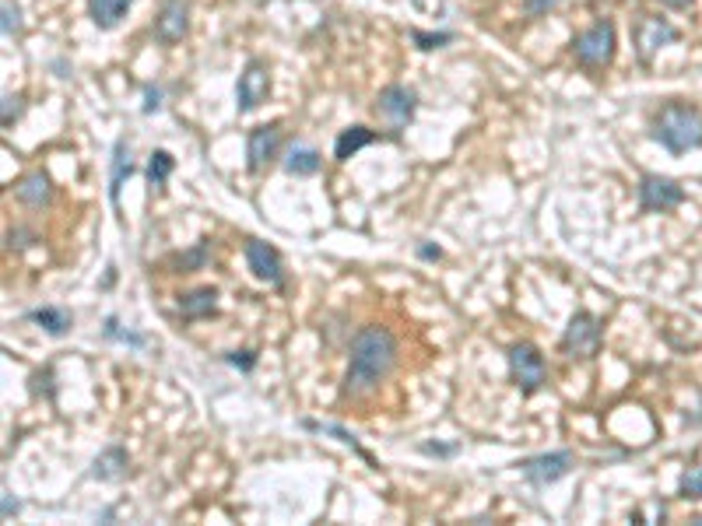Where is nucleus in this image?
I'll return each mask as SVG.
<instances>
[{
	"mask_svg": "<svg viewBox=\"0 0 702 526\" xmlns=\"http://www.w3.org/2000/svg\"><path fill=\"white\" fill-rule=\"evenodd\" d=\"M397 365V337L387 327H362L351 337V355H348V372H344V393L348 397H362L373 393L383 379L394 372Z\"/></svg>",
	"mask_w": 702,
	"mask_h": 526,
	"instance_id": "1",
	"label": "nucleus"
},
{
	"mask_svg": "<svg viewBox=\"0 0 702 526\" xmlns=\"http://www.w3.org/2000/svg\"><path fill=\"white\" fill-rule=\"evenodd\" d=\"M653 137L664 144L671 155L702 148V109L692 102H667L653 116Z\"/></svg>",
	"mask_w": 702,
	"mask_h": 526,
	"instance_id": "2",
	"label": "nucleus"
},
{
	"mask_svg": "<svg viewBox=\"0 0 702 526\" xmlns=\"http://www.w3.org/2000/svg\"><path fill=\"white\" fill-rule=\"evenodd\" d=\"M506 362H509V379H513L523 397H534V393H541L548 386V362L538 351V344L516 341L509 348Z\"/></svg>",
	"mask_w": 702,
	"mask_h": 526,
	"instance_id": "3",
	"label": "nucleus"
},
{
	"mask_svg": "<svg viewBox=\"0 0 702 526\" xmlns=\"http://www.w3.org/2000/svg\"><path fill=\"white\" fill-rule=\"evenodd\" d=\"M615 46H618L615 25L597 22L573 39V57H576V64H583L587 71H604V67L615 60Z\"/></svg>",
	"mask_w": 702,
	"mask_h": 526,
	"instance_id": "4",
	"label": "nucleus"
},
{
	"mask_svg": "<svg viewBox=\"0 0 702 526\" xmlns=\"http://www.w3.org/2000/svg\"><path fill=\"white\" fill-rule=\"evenodd\" d=\"M688 200L685 186L671 176H657V172H646L639 179V207L646 214H667V211H678L681 204Z\"/></svg>",
	"mask_w": 702,
	"mask_h": 526,
	"instance_id": "5",
	"label": "nucleus"
},
{
	"mask_svg": "<svg viewBox=\"0 0 702 526\" xmlns=\"http://www.w3.org/2000/svg\"><path fill=\"white\" fill-rule=\"evenodd\" d=\"M601 337H604V327L594 313H576L573 320H569L566 334H562V355L573 358V362L576 358L587 362V358H594L597 351H601Z\"/></svg>",
	"mask_w": 702,
	"mask_h": 526,
	"instance_id": "6",
	"label": "nucleus"
},
{
	"mask_svg": "<svg viewBox=\"0 0 702 526\" xmlns=\"http://www.w3.org/2000/svg\"><path fill=\"white\" fill-rule=\"evenodd\" d=\"M576 456L569 453V449H559V453H541V456H527V460H520L516 467H520V474L527 477V481L534 484V488H545V484H555L562 481V477L573 470Z\"/></svg>",
	"mask_w": 702,
	"mask_h": 526,
	"instance_id": "7",
	"label": "nucleus"
},
{
	"mask_svg": "<svg viewBox=\"0 0 702 526\" xmlns=\"http://www.w3.org/2000/svg\"><path fill=\"white\" fill-rule=\"evenodd\" d=\"M271 95V71H267L264 60H250L239 74V85H236V106L239 113H253L260 109Z\"/></svg>",
	"mask_w": 702,
	"mask_h": 526,
	"instance_id": "8",
	"label": "nucleus"
},
{
	"mask_svg": "<svg viewBox=\"0 0 702 526\" xmlns=\"http://www.w3.org/2000/svg\"><path fill=\"white\" fill-rule=\"evenodd\" d=\"M415 106H418V95L404 85H387L376 99V116L390 123V130H404L415 116Z\"/></svg>",
	"mask_w": 702,
	"mask_h": 526,
	"instance_id": "9",
	"label": "nucleus"
},
{
	"mask_svg": "<svg viewBox=\"0 0 702 526\" xmlns=\"http://www.w3.org/2000/svg\"><path fill=\"white\" fill-rule=\"evenodd\" d=\"M246 263H250V271L257 281L271 288H281L285 285V263H281V253L274 246L260 239H246Z\"/></svg>",
	"mask_w": 702,
	"mask_h": 526,
	"instance_id": "10",
	"label": "nucleus"
},
{
	"mask_svg": "<svg viewBox=\"0 0 702 526\" xmlns=\"http://www.w3.org/2000/svg\"><path fill=\"white\" fill-rule=\"evenodd\" d=\"M278 151H281V123H267V127L250 130V137H246V165H250V172H264L278 158Z\"/></svg>",
	"mask_w": 702,
	"mask_h": 526,
	"instance_id": "11",
	"label": "nucleus"
},
{
	"mask_svg": "<svg viewBox=\"0 0 702 526\" xmlns=\"http://www.w3.org/2000/svg\"><path fill=\"white\" fill-rule=\"evenodd\" d=\"M187 32H190V4L187 0H165L155 18V39L162 46H176L183 43Z\"/></svg>",
	"mask_w": 702,
	"mask_h": 526,
	"instance_id": "12",
	"label": "nucleus"
},
{
	"mask_svg": "<svg viewBox=\"0 0 702 526\" xmlns=\"http://www.w3.org/2000/svg\"><path fill=\"white\" fill-rule=\"evenodd\" d=\"M678 39V29L674 25H667L664 18H643L636 29V50H639V60L643 64H650L653 57H657L660 46L674 43Z\"/></svg>",
	"mask_w": 702,
	"mask_h": 526,
	"instance_id": "13",
	"label": "nucleus"
},
{
	"mask_svg": "<svg viewBox=\"0 0 702 526\" xmlns=\"http://www.w3.org/2000/svg\"><path fill=\"white\" fill-rule=\"evenodd\" d=\"M373 141H380V134L369 130V127H362V123H355V127L341 130V137H337V144H334V158H337V162H348L351 155H359V151L369 148Z\"/></svg>",
	"mask_w": 702,
	"mask_h": 526,
	"instance_id": "14",
	"label": "nucleus"
},
{
	"mask_svg": "<svg viewBox=\"0 0 702 526\" xmlns=\"http://www.w3.org/2000/svg\"><path fill=\"white\" fill-rule=\"evenodd\" d=\"M180 313L183 320H204V316L218 313V292L215 288H194V292L180 295Z\"/></svg>",
	"mask_w": 702,
	"mask_h": 526,
	"instance_id": "15",
	"label": "nucleus"
},
{
	"mask_svg": "<svg viewBox=\"0 0 702 526\" xmlns=\"http://www.w3.org/2000/svg\"><path fill=\"white\" fill-rule=\"evenodd\" d=\"M15 197L22 200L25 207H46L53 197L50 176H46V172H32V176H25L22 183L15 186Z\"/></svg>",
	"mask_w": 702,
	"mask_h": 526,
	"instance_id": "16",
	"label": "nucleus"
},
{
	"mask_svg": "<svg viewBox=\"0 0 702 526\" xmlns=\"http://www.w3.org/2000/svg\"><path fill=\"white\" fill-rule=\"evenodd\" d=\"M130 4H134V0H88V15H92V22L99 25V29L109 32L127 18Z\"/></svg>",
	"mask_w": 702,
	"mask_h": 526,
	"instance_id": "17",
	"label": "nucleus"
},
{
	"mask_svg": "<svg viewBox=\"0 0 702 526\" xmlns=\"http://www.w3.org/2000/svg\"><path fill=\"white\" fill-rule=\"evenodd\" d=\"M25 320H29V323H39V327H43L50 337H64V334H71V327H74V316L67 313V309H60V306L32 309V313L25 316Z\"/></svg>",
	"mask_w": 702,
	"mask_h": 526,
	"instance_id": "18",
	"label": "nucleus"
},
{
	"mask_svg": "<svg viewBox=\"0 0 702 526\" xmlns=\"http://www.w3.org/2000/svg\"><path fill=\"white\" fill-rule=\"evenodd\" d=\"M127 467H130L127 449L109 446L102 456H95V463H92V477H99V481H120V477L127 474Z\"/></svg>",
	"mask_w": 702,
	"mask_h": 526,
	"instance_id": "19",
	"label": "nucleus"
},
{
	"mask_svg": "<svg viewBox=\"0 0 702 526\" xmlns=\"http://www.w3.org/2000/svg\"><path fill=\"white\" fill-rule=\"evenodd\" d=\"M320 165H323L320 151L306 148V144H295V148H288V155H285V172H288V176H299V179L302 176H316Z\"/></svg>",
	"mask_w": 702,
	"mask_h": 526,
	"instance_id": "20",
	"label": "nucleus"
},
{
	"mask_svg": "<svg viewBox=\"0 0 702 526\" xmlns=\"http://www.w3.org/2000/svg\"><path fill=\"white\" fill-rule=\"evenodd\" d=\"M134 176V162H130V144L127 141H116L113 148V172H109V200H113V207L120 204V186L123 179Z\"/></svg>",
	"mask_w": 702,
	"mask_h": 526,
	"instance_id": "21",
	"label": "nucleus"
},
{
	"mask_svg": "<svg viewBox=\"0 0 702 526\" xmlns=\"http://www.w3.org/2000/svg\"><path fill=\"white\" fill-rule=\"evenodd\" d=\"M172 169H176V158H172L169 151H151V162H148V183H151V190H162L165 179L172 176Z\"/></svg>",
	"mask_w": 702,
	"mask_h": 526,
	"instance_id": "22",
	"label": "nucleus"
},
{
	"mask_svg": "<svg viewBox=\"0 0 702 526\" xmlns=\"http://www.w3.org/2000/svg\"><path fill=\"white\" fill-rule=\"evenodd\" d=\"M678 495L681 498H702V463L692 470L681 474V484H678Z\"/></svg>",
	"mask_w": 702,
	"mask_h": 526,
	"instance_id": "23",
	"label": "nucleus"
},
{
	"mask_svg": "<svg viewBox=\"0 0 702 526\" xmlns=\"http://www.w3.org/2000/svg\"><path fill=\"white\" fill-rule=\"evenodd\" d=\"M204 260H208V239L197 242L194 253L180 256V260H176V267H180V274H190V271H197V267H204Z\"/></svg>",
	"mask_w": 702,
	"mask_h": 526,
	"instance_id": "24",
	"label": "nucleus"
},
{
	"mask_svg": "<svg viewBox=\"0 0 702 526\" xmlns=\"http://www.w3.org/2000/svg\"><path fill=\"white\" fill-rule=\"evenodd\" d=\"M411 39L418 43V50H439V46L453 43V32H436V36H429V32H411Z\"/></svg>",
	"mask_w": 702,
	"mask_h": 526,
	"instance_id": "25",
	"label": "nucleus"
},
{
	"mask_svg": "<svg viewBox=\"0 0 702 526\" xmlns=\"http://www.w3.org/2000/svg\"><path fill=\"white\" fill-rule=\"evenodd\" d=\"M22 32V11L15 0H4V36H18Z\"/></svg>",
	"mask_w": 702,
	"mask_h": 526,
	"instance_id": "26",
	"label": "nucleus"
},
{
	"mask_svg": "<svg viewBox=\"0 0 702 526\" xmlns=\"http://www.w3.org/2000/svg\"><path fill=\"white\" fill-rule=\"evenodd\" d=\"M562 0H523V11L531 18H541V15H548V11H555L559 8Z\"/></svg>",
	"mask_w": 702,
	"mask_h": 526,
	"instance_id": "27",
	"label": "nucleus"
},
{
	"mask_svg": "<svg viewBox=\"0 0 702 526\" xmlns=\"http://www.w3.org/2000/svg\"><path fill=\"white\" fill-rule=\"evenodd\" d=\"M229 365H236V369L250 372L253 365H257V351H232V355H229Z\"/></svg>",
	"mask_w": 702,
	"mask_h": 526,
	"instance_id": "28",
	"label": "nucleus"
},
{
	"mask_svg": "<svg viewBox=\"0 0 702 526\" xmlns=\"http://www.w3.org/2000/svg\"><path fill=\"white\" fill-rule=\"evenodd\" d=\"M22 113V99L18 95H4V127H11V120Z\"/></svg>",
	"mask_w": 702,
	"mask_h": 526,
	"instance_id": "29",
	"label": "nucleus"
},
{
	"mask_svg": "<svg viewBox=\"0 0 702 526\" xmlns=\"http://www.w3.org/2000/svg\"><path fill=\"white\" fill-rule=\"evenodd\" d=\"M162 109V92L158 88H148V102H144V113H158Z\"/></svg>",
	"mask_w": 702,
	"mask_h": 526,
	"instance_id": "30",
	"label": "nucleus"
},
{
	"mask_svg": "<svg viewBox=\"0 0 702 526\" xmlns=\"http://www.w3.org/2000/svg\"><path fill=\"white\" fill-rule=\"evenodd\" d=\"M422 453H429V456H453L457 449H453V446H436V442H425Z\"/></svg>",
	"mask_w": 702,
	"mask_h": 526,
	"instance_id": "31",
	"label": "nucleus"
},
{
	"mask_svg": "<svg viewBox=\"0 0 702 526\" xmlns=\"http://www.w3.org/2000/svg\"><path fill=\"white\" fill-rule=\"evenodd\" d=\"M18 512V498H11V491H4V519H11Z\"/></svg>",
	"mask_w": 702,
	"mask_h": 526,
	"instance_id": "32",
	"label": "nucleus"
},
{
	"mask_svg": "<svg viewBox=\"0 0 702 526\" xmlns=\"http://www.w3.org/2000/svg\"><path fill=\"white\" fill-rule=\"evenodd\" d=\"M418 256H422V260H439L443 249H439V246H418Z\"/></svg>",
	"mask_w": 702,
	"mask_h": 526,
	"instance_id": "33",
	"label": "nucleus"
},
{
	"mask_svg": "<svg viewBox=\"0 0 702 526\" xmlns=\"http://www.w3.org/2000/svg\"><path fill=\"white\" fill-rule=\"evenodd\" d=\"M660 4H667V8H688L692 0H660Z\"/></svg>",
	"mask_w": 702,
	"mask_h": 526,
	"instance_id": "34",
	"label": "nucleus"
},
{
	"mask_svg": "<svg viewBox=\"0 0 702 526\" xmlns=\"http://www.w3.org/2000/svg\"><path fill=\"white\" fill-rule=\"evenodd\" d=\"M695 523H699V526H702V516H699V519H695Z\"/></svg>",
	"mask_w": 702,
	"mask_h": 526,
	"instance_id": "35",
	"label": "nucleus"
}]
</instances>
